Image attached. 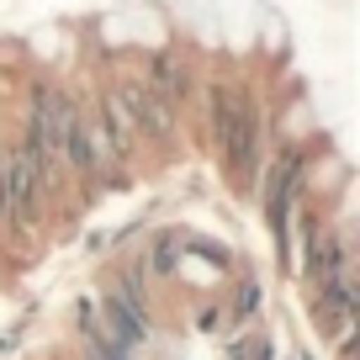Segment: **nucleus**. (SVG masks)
Wrapping results in <instances>:
<instances>
[{
  "mask_svg": "<svg viewBox=\"0 0 360 360\" xmlns=\"http://www.w3.org/2000/svg\"><path fill=\"white\" fill-rule=\"evenodd\" d=\"M180 249H186V238H180V233H165V238H159V244H154V276H175Z\"/></svg>",
  "mask_w": 360,
  "mask_h": 360,
  "instance_id": "nucleus-7",
  "label": "nucleus"
},
{
  "mask_svg": "<svg viewBox=\"0 0 360 360\" xmlns=\"http://www.w3.org/2000/svg\"><path fill=\"white\" fill-rule=\"evenodd\" d=\"M43 175H37L32 154L27 148H11V154H0V217H11L16 228H32L37 212H43Z\"/></svg>",
  "mask_w": 360,
  "mask_h": 360,
  "instance_id": "nucleus-2",
  "label": "nucleus"
},
{
  "mask_svg": "<svg viewBox=\"0 0 360 360\" xmlns=\"http://www.w3.org/2000/svg\"><path fill=\"white\" fill-rule=\"evenodd\" d=\"M255 307H259V292H255V281H244V286H238V302H233V318H238V323H249Z\"/></svg>",
  "mask_w": 360,
  "mask_h": 360,
  "instance_id": "nucleus-9",
  "label": "nucleus"
},
{
  "mask_svg": "<svg viewBox=\"0 0 360 360\" xmlns=\"http://www.w3.org/2000/svg\"><path fill=\"white\" fill-rule=\"evenodd\" d=\"M259 101H255V90L249 85H233V122H228V133H223V159H228V169H233V180L238 186H255L259 180Z\"/></svg>",
  "mask_w": 360,
  "mask_h": 360,
  "instance_id": "nucleus-1",
  "label": "nucleus"
},
{
  "mask_svg": "<svg viewBox=\"0 0 360 360\" xmlns=\"http://www.w3.org/2000/svg\"><path fill=\"white\" fill-rule=\"evenodd\" d=\"M297 180H302V148L286 143L281 154H276V169H270V191H265V217H270V228H276V238H286V212H292Z\"/></svg>",
  "mask_w": 360,
  "mask_h": 360,
  "instance_id": "nucleus-3",
  "label": "nucleus"
},
{
  "mask_svg": "<svg viewBox=\"0 0 360 360\" xmlns=\"http://www.w3.org/2000/svg\"><path fill=\"white\" fill-rule=\"evenodd\" d=\"M207 117H212V143H223L233 122V85H207Z\"/></svg>",
  "mask_w": 360,
  "mask_h": 360,
  "instance_id": "nucleus-6",
  "label": "nucleus"
},
{
  "mask_svg": "<svg viewBox=\"0 0 360 360\" xmlns=\"http://www.w3.org/2000/svg\"><path fill=\"white\" fill-rule=\"evenodd\" d=\"M143 85L175 112L180 101H191V64L175 58V53H154V58H148V79H143Z\"/></svg>",
  "mask_w": 360,
  "mask_h": 360,
  "instance_id": "nucleus-5",
  "label": "nucleus"
},
{
  "mask_svg": "<svg viewBox=\"0 0 360 360\" xmlns=\"http://www.w3.org/2000/svg\"><path fill=\"white\" fill-rule=\"evenodd\" d=\"M276 349H270V339H259V334H244V339H233V349H228V360H270Z\"/></svg>",
  "mask_w": 360,
  "mask_h": 360,
  "instance_id": "nucleus-8",
  "label": "nucleus"
},
{
  "mask_svg": "<svg viewBox=\"0 0 360 360\" xmlns=\"http://www.w3.org/2000/svg\"><path fill=\"white\" fill-rule=\"evenodd\" d=\"M117 101L127 106V117H133L138 133H148V138H175V112L159 101V96L143 85V79H127V85H117Z\"/></svg>",
  "mask_w": 360,
  "mask_h": 360,
  "instance_id": "nucleus-4",
  "label": "nucleus"
}]
</instances>
